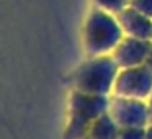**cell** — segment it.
Here are the masks:
<instances>
[{
    "label": "cell",
    "instance_id": "obj_8",
    "mask_svg": "<svg viewBox=\"0 0 152 139\" xmlns=\"http://www.w3.org/2000/svg\"><path fill=\"white\" fill-rule=\"evenodd\" d=\"M119 131L118 123L106 111L92 123L83 139H119Z\"/></svg>",
    "mask_w": 152,
    "mask_h": 139
},
{
    "label": "cell",
    "instance_id": "obj_3",
    "mask_svg": "<svg viewBox=\"0 0 152 139\" xmlns=\"http://www.w3.org/2000/svg\"><path fill=\"white\" fill-rule=\"evenodd\" d=\"M108 106L110 97L92 95L72 89L69 97V115L64 139H83L92 123L108 111Z\"/></svg>",
    "mask_w": 152,
    "mask_h": 139
},
{
    "label": "cell",
    "instance_id": "obj_4",
    "mask_svg": "<svg viewBox=\"0 0 152 139\" xmlns=\"http://www.w3.org/2000/svg\"><path fill=\"white\" fill-rule=\"evenodd\" d=\"M152 93V67L149 64L119 69L113 95L147 100Z\"/></svg>",
    "mask_w": 152,
    "mask_h": 139
},
{
    "label": "cell",
    "instance_id": "obj_1",
    "mask_svg": "<svg viewBox=\"0 0 152 139\" xmlns=\"http://www.w3.org/2000/svg\"><path fill=\"white\" fill-rule=\"evenodd\" d=\"M124 38L116 13L95 7L88 12L82 28V44L88 57L111 54Z\"/></svg>",
    "mask_w": 152,
    "mask_h": 139
},
{
    "label": "cell",
    "instance_id": "obj_6",
    "mask_svg": "<svg viewBox=\"0 0 152 139\" xmlns=\"http://www.w3.org/2000/svg\"><path fill=\"white\" fill-rule=\"evenodd\" d=\"M149 48H151V41L149 40L124 36L119 41L118 46L115 48L111 56H113V59L116 61V64L119 66V69L136 67V66L147 64Z\"/></svg>",
    "mask_w": 152,
    "mask_h": 139
},
{
    "label": "cell",
    "instance_id": "obj_12",
    "mask_svg": "<svg viewBox=\"0 0 152 139\" xmlns=\"http://www.w3.org/2000/svg\"><path fill=\"white\" fill-rule=\"evenodd\" d=\"M145 102H147V110H149V123H152V93L149 95V98Z\"/></svg>",
    "mask_w": 152,
    "mask_h": 139
},
{
    "label": "cell",
    "instance_id": "obj_11",
    "mask_svg": "<svg viewBox=\"0 0 152 139\" xmlns=\"http://www.w3.org/2000/svg\"><path fill=\"white\" fill-rule=\"evenodd\" d=\"M129 5L142 15L152 18V0H129Z\"/></svg>",
    "mask_w": 152,
    "mask_h": 139
},
{
    "label": "cell",
    "instance_id": "obj_9",
    "mask_svg": "<svg viewBox=\"0 0 152 139\" xmlns=\"http://www.w3.org/2000/svg\"><path fill=\"white\" fill-rule=\"evenodd\" d=\"M96 7L105 8V10L111 12V13H118L119 10L129 5V0H93Z\"/></svg>",
    "mask_w": 152,
    "mask_h": 139
},
{
    "label": "cell",
    "instance_id": "obj_2",
    "mask_svg": "<svg viewBox=\"0 0 152 139\" xmlns=\"http://www.w3.org/2000/svg\"><path fill=\"white\" fill-rule=\"evenodd\" d=\"M119 66L111 54L92 56L83 61L72 74V89L92 95H113Z\"/></svg>",
    "mask_w": 152,
    "mask_h": 139
},
{
    "label": "cell",
    "instance_id": "obj_10",
    "mask_svg": "<svg viewBox=\"0 0 152 139\" xmlns=\"http://www.w3.org/2000/svg\"><path fill=\"white\" fill-rule=\"evenodd\" d=\"M119 139H145V126H129L121 128Z\"/></svg>",
    "mask_w": 152,
    "mask_h": 139
},
{
    "label": "cell",
    "instance_id": "obj_5",
    "mask_svg": "<svg viewBox=\"0 0 152 139\" xmlns=\"http://www.w3.org/2000/svg\"><path fill=\"white\" fill-rule=\"evenodd\" d=\"M108 113L118 123L119 128L149 124V110H147V102L145 100L110 95Z\"/></svg>",
    "mask_w": 152,
    "mask_h": 139
},
{
    "label": "cell",
    "instance_id": "obj_7",
    "mask_svg": "<svg viewBox=\"0 0 152 139\" xmlns=\"http://www.w3.org/2000/svg\"><path fill=\"white\" fill-rule=\"evenodd\" d=\"M116 17H118L123 31H124V36L152 41V18L142 15L131 5H126L123 10H119Z\"/></svg>",
    "mask_w": 152,
    "mask_h": 139
},
{
    "label": "cell",
    "instance_id": "obj_14",
    "mask_svg": "<svg viewBox=\"0 0 152 139\" xmlns=\"http://www.w3.org/2000/svg\"><path fill=\"white\" fill-rule=\"evenodd\" d=\"M147 64L152 67V41H151V48H149V56H147Z\"/></svg>",
    "mask_w": 152,
    "mask_h": 139
},
{
    "label": "cell",
    "instance_id": "obj_13",
    "mask_svg": "<svg viewBox=\"0 0 152 139\" xmlns=\"http://www.w3.org/2000/svg\"><path fill=\"white\" fill-rule=\"evenodd\" d=\"M145 139H152V123L145 126Z\"/></svg>",
    "mask_w": 152,
    "mask_h": 139
}]
</instances>
